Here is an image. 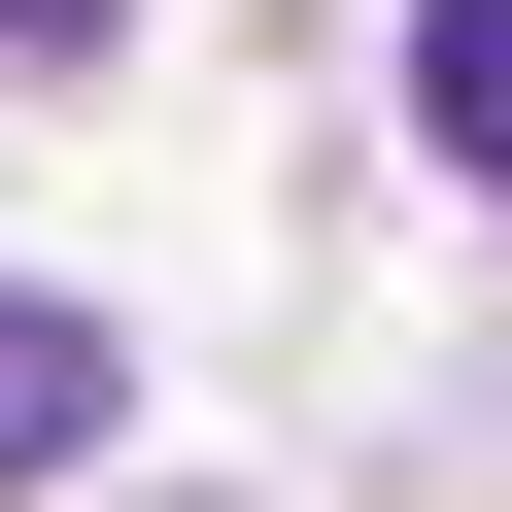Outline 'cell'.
I'll return each instance as SVG.
<instances>
[{
	"label": "cell",
	"mask_w": 512,
	"mask_h": 512,
	"mask_svg": "<svg viewBox=\"0 0 512 512\" xmlns=\"http://www.w3.org/2000/svg\"><path fill=\"white\" fill-rule=\"evenodd\" d=\"M103 444V308H35V274H0V478H69Z\"/></svg>",
	"instance_id": "obj_1"
},
{
	"label": "cell",
	"mask_w": 512,
	"mask_h": 512,
	"mask_svg": "<svg viewBox=\"0 0 512 512\" xmlns=\"http://www.w3.org/2000/svg\"><path fill=\"white\" fill-rule=\"evenodd\" d=\"M410 103H444V171H512V0H410Z\"/></svg>",
	"instance_id": "obj_2"
},
{
	"label": "cell",
	"mask_w": 512,
	"mask_h": 512,
	"mask_svg": "<svg viewBox=\"0 0 512 512\" xmlns=\"http://www.w3.org/2000/svg\"><path fill=\"white\" fill-rule=\"evenodd\" d=\"M0 35H35V69H103V35H137V0H0Z\"/></svg>",
	"instance_id": "obj_3"
}]
</instances>
